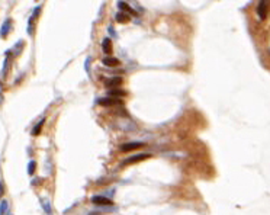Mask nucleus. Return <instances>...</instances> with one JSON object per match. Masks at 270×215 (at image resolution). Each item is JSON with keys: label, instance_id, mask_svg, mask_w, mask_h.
<instances>
[{"label": "nucleus", "instance_id": "obj_1", "mask_svg": "<svg viewBox=\"0 0 270 215\" xmlns=\"http://www.w3.org/2000/svg\"><path fill=\"white\" fill-rule=\"evenodd\" d=\"M269 6H270V2L269 0H260L257 4V15L260 19H266L267 13H269Z\"/></svg>", "mask_w": 270, "mask_h": 215}, {"label": "nucleus", "instance_id": "obj_2", "mask_svg": "<svg viewBox=\"0 0 270 215\" xmlns=\"http://www.w3.org/2000/svg\"><path fill=\"white\" fill-rule=\"evenodd\" d=\"M90 201H92V203L99 205V207H110V205H113V202H112L109 198L102 196V195H94V196H92Z\"/></svg>", "mask_w": 270, "mask_h": 215}, {"label": "nucleus", "instance_id": "obj_3", "mask_svg": "<svg viewBox=\"0 0 270 215\" xmlns=\"http://www.w3.org/2000/svg\"><path fill=\"white\" fill-rule=\"evenodd\" d=\"M148 157H151V154H148V153H145V154H135V156H131L128 157V159H125V160L122 161V166H128V164H132V163H137V161H141L144 160V159H148Z\"/></svg>", "mask_w": 270, "mask_h": 215}, {"label": "nucleus", "instance_id": "obj_4", "mask_svg": "<svg viewBox=\"0 0 270 215\" xmlns=\"http://www.w3.org/2000/svg\"><path fill=\"white\" fill-rule=\"evenodd\" d=\"M99 105H103V106H113V105H118L121 103V99H115V97H100L97 100Z\"/></svg>", "mask_w": 270, "mask_h": 215}, {"label": "nucleus", "instance_id": "obj_5", "mask_svg": "<svg viewBox=\"0 0 270 215\" xmlns=\"http://www.w3.org/2000/svg\"><path fill=\"white\" fill-rule=\"evenodd\" d=\"M108 87H118L121 83H122V77H118V76H113V77H109L108 80L105 81Z\"/></svg>", "mask_w": 270, "mask_h": 215}, {"label": "nucleus", "instance_id": "obj_6", "mask_svg": "<svg viewBox=\"0 0 270 215\" xmlns=\"http://www.w3.org/2000/svg\"><path fill=\"white\" fill-rule=\"evenodd\" d=\"M103 66H106V67H118L119 66V60L118 58H115V57H105L103 58Z\"/></svg>", "mask_w": 270, "mask_h": 215}, {"label": "nucleus", "instance_id": "obj_7", "mask_svg": "<svg viewBox=\"0 0 270 215\" xmlns=\"http://www.w3.org/2000/svg\"><path fill=\"white\" fill-rule=\"evenodd\" d=\"M139 147H142V143H128L121 147V151H131V150H137Z\"/></svg>", "mask_w": 270, "mask_h": 215}, {"label": "nucleus", "instance_id": "obj_8", "mask_svg": "<svg viewBox=\"0 0 270 215\" xmlns=\"http://www.w3.org/2000/svg\"><path fill=\"white\" fill-rule=\"evenodd\" d=\"M102 50H103V52L108 55L112 52V41H110V38H105L102 41Z\"/></svg>", "mask_w": 270, "mask_h": 215}, {"label": "nucleus", "instance_id": "obj_9", "mask_svg": "<svg viewBox=\"0 0 270 215\" xmlns=\"http://www.w3.org/2000/svg\"><path fill=\"white\" fill-rule=\"evenodd\" d=\"M108 96L110 97H123V96H127V92H123V90H119V89H112V90H109V93H108Z\"/></svg>", "mask_w": 270, "mask_h": 215}, {"label": "nucleus", "instance_id": "obj_10", "mask_svg": "<svg viewBox=\"0 0 270 215\" xmlns=\"http://www.w3.org/2000/svg\"><path fill=\"white\" fill-rule=\"evenodd\" d=\"M115 19H116V22H122V23H125V22H128L131 17H129V15L128 13H123V12H119V13H116V16H115Z\"/></svg>", "mask_w": 270, "mask_h": 215}, {"label": "nucleus", "instance_id": "obj_11", "mask_svg": "<svg viewBox=\"0 0 270 215\" xmlns=\"http://www.w3.org/2000/svg\"><path fill=\"white\" fill-rule=\"evenodd\" d=\"M35 16L34 15H31V17L28 19V32H29V35L32 37L34 35V28H35Z\"/></svg>", "mask_w": 270, "mask_h": 215}, {"label": "nucleus", "instance_id": "obj_12", "mask_svg": "<svg viewBox=\"0 0 270 215\" xmlns=\"http://www.w3.org/2000/svg\"><path fill=\"white\" fill-rule=\"evenodd\" d=\"M9 29H10V19H6L4 23H3V26H2V37H3V38L7 35Z\"/></svg>", "mask_w": 270, "mask_h": 215}, {"label": "nucleus", "instance_id": "obj_13", "mask_svg": "<svg viewBox=\"0 0 270 215\" xmlns=\"http://www.w3.org/2000/svg\"><path fill=\"white\" fill-rule=\"evenodd\" d=\"M44 122H45V119L42 118V119H41V121H39V122H38V124H36V125H35V128H34V129H32V135H34V137H35V135H38L39 132H41V129H42V125H44Z\"/></svg>", "mask_w": 270, "mask_h": 215}, {"label": "nucleus", "instance_id": "obj_14", "mask_svg": "<svg viewBox=\"0 0 270 215\" xmlns=\"http://www.w3.org/2000/svg\"><path fill=\"white\" fill-rule=\"evenodd\" d=\"M118 7L121 9V12H122V10H128V12H132V13H134V9L129 7V6H128L125 2H119V3H118Z\"/></svg>", "mask_w": 270, "mask_h": 215}, {"label": "nucleus", "instance_id": "obj_15", "mask_svg": "<svg viewBox=\"0 0 270 215\" xmlns=\"http://www.w3.org/2000/svg\"><path fill=\"white\" fill-rule=\"evenodd\" d=\"M35 167H36V163H35V161H29V166H28V173H29V174H32V173L35 172Z\"/></svg>", "mask_w": 270, "mask_h": 215}, {"label": "nucleus", "instance_id": "obj_16", "mask_svg": "<svg viewBox=\"0 0 270 215\" xmlns=\"http://www.w3.org/2000/svg\"><path fill=\"white\" fill-rule=\"evenodd\" d=\"M7 211V202L2 201V209H0V215H4V212Z\"/></svg>", "mask_w": 270, "mask_h": 215}, {"label": "nucleus", "instance_id": "obj_17", "mask_svg": "<svg viewBox=\"0 0 270 215\" xmlns=\"http://www.w3.org/2000/svg\"><path fill=\"white\" fill-rule=\"evenodd\" d=\"M90 61H92V58L87 57L86 58V64H84V68H86V71H87V74H90Z\"/></svg>", "mask_w": 270, "mask_h": 215}, {"label": "nucleus", "instance_id": "obj_18", "mask_svg": "<svg viewBox=\"0 0 270 215\" xmlns=\"http://www.w3.org/2000/svg\"><path fill=\"white\" fill-rule=\"evenodd\" d=\"M42 208H44V209H45V212H46V214H48V215H51L50 203H48V202H45V201H44V202H42Z\"/></svg>", "mask_w": 270, "mask_h": 215}]
</instances>
